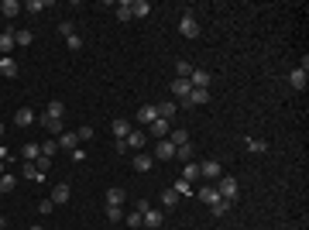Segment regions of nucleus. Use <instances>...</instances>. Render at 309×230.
Listing matches in <instances>:
<instances>
[{"label":"nucleus","instance_id":"30","mask_svg":"<svg viewBox=\"0 0 309 230\" xmlns=\"http://www.w3.org/2000/svg\"><path fill=\"white\" fill-rule=\"evenodd\" d=\"M199 199H203V203H210V206H213V203H217V199H220V196H217V189H213V186H203V189H199Z\"/></svg>","mask_w":309,"mask_h":230},{"label":"nucleus","instance_id":"43","mask_svg":"<svg viewBox=\"0 0 309 230\" xmlns=\"http://www.w3.org/2000/svg\"><path fill=\"white\" fill-rule=\"evenodd\" d=\"M24 175H31L35 182H41V179H45V175H41V172L35 168V161H24Z\"/></svg>","mask_w":309,"mask_h":230},{"label":"nucleus","instance_id":"37","mask_svg":"<svg viewBox=\"0 0 309 230\" xmlns=\"http://www.w3.org/2000/svg\"><path fill=\"white\" fill-rule=\"evenodd\" d=\"M55 152H59V141H55V138H48V141L41 145V154H45V158H55Z\"/></svg>","mask_w":309,"mask_h":230},{"label":"nucleus","instance_id":"19","mask_svg":"<svg viewBox=\"0 0 309 230\" xmlns=\"http://www.w3.org/2000/svg\"><path fill=\"white\" fill-rule=\"evenodd\" d=\"M179 179H186V182L199 179V161H186V165H182V175H179Z\"/></svg>","mask_w":309,"mask_h":230},{"label":"nucleus","instance_id":"21","mask_svg":"<svg viewBox=\"0 0 309 230\" xmlns=\"http://www.w3.org/2000/svg\"><path fill=\"white\" fill-rule=\"evenodd\" d=\"M193 69H196L193 62H186V59H179V62H175V79H189V76H193Z\"/></svg>","mask_w":309,"mask_h":230},{"label":"nucleus","instance_id":"15","mask_svg":"<svg viewBox=\"0 0 309 230\" xmlns=\"http://www.w3.org/2000/svg\"><path fill=\"white\" fill-rule=\"evenodd\" d=\"M148 14H152L148 0H131V17H148Z\"/></svg>","mask_w":309,"mask_h":230},{"label":"nucleus","instance_id":"16","mask_svg":"<svg viewBox=\"0 0 309 230\" xmlns=\"http://www.w3.org/2000/svg\"><path fill=\"white\" fill-rule=\"evenodd\" d=\"M41 127L55 138V134H62V120H55V117H48V114H41Z\"/></svg>","mask_w":309,"mask_h":230},{"label":"nucleus","instance_id":"24","mask_svg":"<svg viewBox=\"0 0 309 230\" xmlns=\"http://www.w3.org/2000/svg\"><path fill=\"white\" fill-rule=\"evenodd\" d=\"M120 203H124V189H120V186L107 189V206H120Z\"/></svg>","mask_w":309,"mask_h":230},{"label":"nucleus","instance_id":"3","mask_svg":"<svg viewBox=\"0 0 309 230\" xmlns=\"http://www.w3.org/2000/svg\"><path fill=\"white\" fill-rule=\"evenodd\" d=\"M152 158H154V161H172V158H175V145H172L168 138H161V141L154 145Z\"/></svg>","mask_w":309,"mask_h":230},{"label":"nucleus","instance_id":"14","mask_svg":"<svg viewBox=\"0 0 309 230\" xmlns=\"http://www.w3.org/2000/svg\"><path fill=\"white\" fill-rule=\"evenodd\" d=\"M152 165H154L152 154H145V152L134 154V172H152Z\"/></svg>","mask_w":309,"mask_h":230},{"label":"nucleus","instance_id":"11","mask_svg":"<svg viewBox=\"0 0 309 230\" xmlns=\"http://www.w3.org/2000/svg\"><path fill=\"white\" fill-rule=\"evenodd\" d=\"M69 196H73V189H69L66 182H59V186L52 189V203H55V206H62V203H69Z\"/></svg>","mask_w":309,"mask_h":230},{"label":"nucleus","instance_id":"48","mask_svg":"<svg viewBox=\"0 0 309 230\" xmlns=\"http://www.w3.org/2000/svg\"><path fill=\"white\" fill-rule=\"evenodd\" d=\"M73 161H86V148H73Z\"/></svg>","mask_w":309,"mask_h":230},{"label":"nucleus","instance_id":"4","mask_svg":"<svg viewBox=\"0 0 309 230\" xmlns=\"http://www.w3.org/2000/svg\"><path fill=\"white\" fill-rule=\"evenodd\" d=\"M179 31H182V38H196V35H199V21H196L193 14H182V21H179Z\"/></svg>","mask_w":309,"mask_h":230},{"label":"nucleus","instance_id":"34","mask_svg":"<svg viewBox=\"0 0 309 230\" xmlns=\"http://www.w3.org/2000/svg\"><path fill=\"white\" fill-rule=\"evenodd\" d=\"M117 21H131V0H120L117 3Z\"/></svg>","mask_w":309,"mask_h":230},{"label":"nucleus","instance_id":"42","mask_svg":"<svg viewBox=\"0 0 309 230\" xmlns=\"http://www.w3.org/2000/svg\"><path fill=\"white\" fill-rule=\"evenodd\" d=\"M24 10H28V14H41V10H45V0H28Z\"/></svg>","mask_w":309,"mask_h":230},{"label":"nucleus","instance_id":"32","mask_svg":"<svg viewBox=\"0 0 309 230\" xmlns=\"http://www.w3.org/2000/svg\"><path fill=\"white\" fill-rule=\"evenodd\" d=\"M152 134H154V138H158V141H161V138L168 134V120H161V117H158V120H154V124H152Z\"/></svg>","mask_w":309,"mask_h":230},{"label":"nucleus","instance_id":"27","mask_svg":"<svg viewBox=\"0 0 309 230\" xmlns=\"http://www.w3.org/2000/svg\"><path fill=\"white\" fill-rule=\"evenodd\" d=\"M168 141H172V145H175V148H182V145H189V131H182V127H175V131H172V138H168Z\"/></svg>","mask_w":309,"mask_h":230},{"label":"nucleus","instance_id":"20","mask_svg":"<svg viewBox=\"0 0 309 230\" xmlns=\"http://www.w3.org/2000/svg\"><path fill=\"white\" fill-rule=\"evenodd\" d=\"M76 145H79L76 131H62V134H59V148H69V152H73Z\"/></svg>","mask_w":309,"mask_h":230},{"label":"nucleus","instance_id":"2","mask_svg":"<svg viewBox=\"0 0 309 230\" xmlns=\"http://www.w3.org/2000/svg\"><path fill=\"white\" fill-rule=\"evenodd\" d=\"M237 192H240L237 179H233V175H224V179H220V189H217V196H220V199H227V203H233V199H237Z\"/></svg>","mask_w":309,"mask_h":230},{"label":"nucleus","instance_id":"45","mask_svg":"<svg viewBox=\"0 0 309 230\" xmlns=\"http://www.w3.org/2000/svg\"><path fill=\"white\" fill-rule=\"evenodd\" d=\"M66 45H69V52H79V48H82V38H79V35H69Z\"/></svg>","mask_w":309,"mask_h":230},{"label":"nucleus","instance_id":"17","mask_svg":"<svg viewBox=\"0 0 309 230\" xmlns=\"http://www.w3.org/2000/svg\"><path fill=\"white\" fill-rule=\"evenodd\" d=\"M21 10H24V7H21L17 0H3V3H0V14H3V17H17Z\"/></svg>","mask_w":309,"mask_h":230},{"label":"nucleus","instance_id":"13","mask_svg":"<svg viewBox=\"0 0 309 230\" xmlns=\"http://www.w3.org/2000/svg\"><path fill=\"white\" fill-rule=\"evenodd\" d=\"M0 76H7V79L17 76V62H14L10 55H0Z\"/></svg>","mask_w":309,"mask_h":230},{"label":"nucleus","instance_id":"39","mask_svg":"<svg viewBox=\"0 0 309 230\" xmlns=\"http://www.w3.org/2000/svg\"><path fill=\"white\" fill-rule=\"evenodd\" d=\"M172 189H175L179 196H193V182H186V179H179V182H175Z\"/></svg>","mask_w":309,"mask_h":230},{"label":"nucleus","instance_id":"35","mask_svg":"<svg viewBox=\"0 0 309 230\" xmlns=\"http://www.w3.org/2000/svg\"><path fill=\"white\" fill-rule=\"evenodd\" d=\"M161 203H165V210H172V206L179 203V192H175V189H165V192H161Z\"/></svg>","mask_w":309,"mask_h":230},{"label":"nucleus","instance_id":"25","mask_svg":"<svg viewBox=\"0 0 309 230\" xmlns=\"http://www.w3.org/2000/svg\"><path fill=\"white\" fill-rule=\"evenodd\" d=\"M141 217H145V227H152V230L161 227V210H148V213H141Z\"/></svg>","mask_w":309,"mask_h":230},{"label":"nucleus","instance_id":"26","mask_svg":"<svg viewBox=\"0 0 309 230\" xmlns=\"http://www.w3.org/2000/svg\"><path fill=\"white\" fill-rule=\"evenodd\" d=\"M31 41H35V35H31L28 28H24V31H14V45H21V48H28Z\"/></svg>","mask_w":309,"mask_h":230},{"label":"nucleus","instance_id":"9","mask_svg":"<svg viewBox=\"0 0 309 230\" xmlns=\"http://www.w3.org/2000/svg\"><path fill=\"white\" fill-rule=\"evenodd\" d=\"M35 120H38V117H35V110H31V107H21V110L14 114V124H17V127H31Z\"/></svg>","mask_w":309,"mask_h":230},{"label":"nucleus","instance_id":"28","mask_svg":"<svg viewBox=\"0 0 309 230\" xmlns=\"http://www.w3.org/2000/svg\"><path fill=\"white\" fill-rule=\"evenodd\" d=\"M10 48H14V35L0 31V55H10Z\"/></svg>","mask_w":309,"mask_h":230},{"label":"nucleus","instance_id":"38","mask_svg":"<svg viewBox=\"0 0 309 230\" xmlns=\"http://www.w3.org/2000/svg\"><path fill=\"white\" fill-rule=\"evenodd\" d=\"M175 158L186 165V161H193V145H182V148H175Z\"/></svg>","mask_w":309,"mask_h":230},{"label":"nucleus","instance_id":"22","mask_svg":"<svg viewBox=\"0 0 309 230\" xmlns=\"http://www.w3.org/2000/svg\"><path fill=\"white\" fill-rule=\"evenodd\" d=\"M244 148H247L251 154H265V152H268V145H265L261 138H247V141H244Z\"/></svg>","mask_w":309,"mask_h":230},{"label":"nucleus","instance_id":"10","mask_svg":"<svg viewBox=\"0 0 309 230\" xmlns=\"http://www.w3.org/2000/svg\"><path fill=\"white\" fill-rule=\"evenodd\" d=\"M145 141H148V138H145V131H134V127H131V134L124 138V148H138V152H141V148H145Z\"/></svg>","mask_w":309,"mask_h":230},{"label":"nucleus","instance_id":"47","mask_svg":"<svg viewBox=\"0 0 309 230\" xmlns=\"http://www.w3.org/2000/svg\"><path fill=\"white\" fill-rule=\"evenodd\" d=\"M35 168H38V172H41V175H45V172H48V168H52V158H45V154H41V158H38V161H35Z\"/></svg>","mask_w":309,"mask_h":230},{"label":"nucleus","instance_id":"23","mask_svg":"<svg viewBox=\"0 0 309 230\" xmlns=\"http://www.w3.org/2000/svg\"><path fill=\"white\" fill-rule=\"evenodd\" d=\"M168 89H172V93H175V96L182 100V96H186V93H189L193 86H189V79H172V86H168Z\"/></svg>","mask_w":309,"mask_h":230},{"label":"nucleus","instance_id":"1","mask_svg":"<svg viewBox=\"0 0 309 230\" xmlns=\"http://www.w3.org/2000/svg\"><path fill=\"white\" fill-rule=\"evenodd\" d=\"M203 103H210V89H189L175 107H203Z\"/></svg>","mask_w":309,"mask_h":230},{"label":"nucleus","instance_id":"36","mask_svg":"<svg viewBox=\"0 0 309 230\" xmlns=\"http://www.w3.org/2000/svg\"><path fill=\"white\" fill-rule=\"evenodd\" d=\"M124 224H127V227H145V217H141V213H138V210H134V213H127V217H124Z\"/></svg>","mask_w":309,"mask_h":230},{"label":"nucleus","instance_id":"6","mask_svg":"<svg viewBox=\"0 0 309 230\" xmlns=\"http://www.w3.org/2000/svg\"><path fill=\"white\" fill-rule=\"evenodd\" d=\"M199 179H220V161H217V158L199 161Z\"/></svg>","mask_w":309,"mask_h":230},{"label":"nucleus","instance_id":"5","mask_svg":"<svg viewBox=\"0 0 309 230\" xmlns=\"http://www.w3.org/2000/svg\"><path fill=\"white\" fill-rule=\"evenodd\" d=\"M289 82H292V89H306V82H309V66L306 62H303L299 69L289 73Z\"/></svg>","mask_w":309,"mask_h":230},{"label":"nucleus","instance_id":"12","mask_svg":"<svg viewBox=\"0 0 309 230\" xmlns=\"http://www.w3.org/2000/svg\"><path fill=\"white\" fill-rule=\"evenodd\" d=\"M154 107H158V117H161V120H172V117H175V110H179V107H175V100H161V103H154Z\"/></svg>","mask_w":309,"mask_h":230},{"label":"nucleus","instance_id":"29","mask_svg":"<svg viewBox=\"0 0 309 230\" xmlns=\"http://www.w3.org/2000/svg\"><path fill=\"white\" fill-rule=\"evenodd\" d=\"M45 114H48V117H55V120H62V114H66V107H62L59 100H52V103L45 107Z\"/></svg>","mask_w":309,"mask_h":230},{"label":"nucleus","instance_id":"49","mask_svg":"<svg viewBox=\"0 0 309 230\" xmlns=\"http://www.w3.org/2000/svg\"><path fill=\"white\" fill-rule=\"evenodd\" d=\"M3 131H7V127H3V120H0V138H3Z\"/></svg>","mask_w":309,"mask_h":230},{"label":"nucleus","instance_id":"44","mask_svg":"<svg viewBox=\"0 0 309 230\" xmlns=\"http://www.w3.org/2000/svg\"><path fill=\"white\" fill-rule=\"evenodd\" d=\"M107 220H110V224H120V220H124L120 206H107Z\"/></svg>","mask_w":309,"mask_h":230},{"label":"nucleus","instance_id":"18","mask_svg":"<svg viewBox=\"0 0 309 230\" xmlns=\"http://www.w3.org/2000/svg\"><path fill=\"white\" fill-rule=\"evenodd\" d=\"M110 127H114V134H117V141H124V138L131 134V120H110Z\"/></svg>","mask_w":309,"mask_h":230},{"label":"nucleus","instance_id":"31","mask_svg":"<svg viewBox=\"0 0 309 230\" xmlns=\"http://www.w3.org/2000/svg\"><path fill=\"white\" fill-rule=\"evenodd\" d=\"M17 189V175H0V192H14Z\"/></svg>","mask_w":309,"mask_h":230},{"label":"nucleus","instance_id":"8","mask_svg":"<svg viewBox=\"0 0 309 230\" xmlns=\"http://www.w3.org/2000/svg\"><path fill=\"white\" fill-rule=\"evenodd\" d=\"M154 120H158V107H154V103H145V107L138 110V124H148V127H152Z\"/></svg>","mask_w":309,"mask_h":230},{"label":"nucleus","instance_id":"46","mask_svg":"<svg viewBox=\"0 0 309 230\" xmlns=\"http://www.w3.org/2000/svg\"><path fill=\"white\" fill-rule=\"evenodd\" d=\"M59 35H66V38L76 35V24H73V21H62V24H59Z\"/></svg>","mask_w":309,"mask_h":230},{"label":"nucleus","instance_id":"40","mask_svg":"<svg viewBox=\"0 0 309 230\" xmlns=\"http://www.w3.org/2000/svg\"><path fill=\"white\" fill-rule=\"evenodd\" d=\"M227 210H231V203H227V199H217V203L210 206V213H213V217H224Z\"/></svg>","mask_w":309,"mask_h":230},{"label":"nucleus","instance_id":"7","mask_svg":"<svg viewBox=\"0 0 309 230\" xmlns=\"http://www.w3.org/2000/svg\"><path fill=\"white\" fill-rule=\"evenodd\" d=\"M210 69H193V76H189V86L193 89H210Z\"/></svg>","mask_w":309,"mask_h":230},{"label":"nucleus","instance_id":"50","mask_svg":"<svg viewBox=\"0 0 309 230\" xmlns=\"http://www.w3.org/2000/svg\"><path fill=\"white\" fill-rule=\"evenodd\" d=\"M28 230H45V227H28Z\"/></svg>","mask_w":309,"mask_h":230},{"label":"nucleus","instance_id":"41","mask_svg":"<svg viewBox=\"0 0 309 230\" xmlns=\"http://www.w3.org/2000/svg\"><path fill=\"white\" fill-rule=\"evenodd\" d=\"M76 138H79V141H93V138H96V131H93L89 124H82V127L76 131Z\"/></svg>","mask_w":309,"mask_h":230},{"label":"nucleus","instance_id":"51","mask_svg":"<svg viewBox=\"0 0 309 230\" xmlns=\"http://www.w3.org/2000/svg\"><path fill=\"white\" fill-rule=\"evenodd\" d=\"M141 230H152V227H141Z\"/></svg>","mask_w":309,"mask_h":230},{"label":"nucleus","instance_id":"33","mask_svg":"<svg viewBox=\"0 0 309 230\" xmlns=\"http://www.w3.org/2000/svg\"><path fill=\"white\" fill-rule=\"evenodd\" d=\"M41 158V145H24V161H38Z\"/></svg>","mask_w":309,"mask_h":230}]
</instances>
